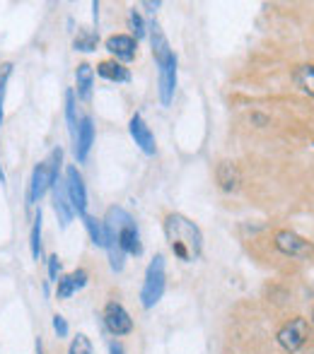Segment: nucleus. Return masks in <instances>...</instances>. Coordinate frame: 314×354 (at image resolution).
Returning a JSON list of instances; mask_svg holds the SVG:
<instances>
[{
    "label": "nucleus",
    "instance_id": "obj_16",
    "mask_svg": "<svg viewBox=\"0 0 314 354\" xmlns=\"http://www.w3.org/2000/svg\"><path fill=\"white\" fill-rule=\"evenodd\" d=\"M99 77L109 80V82H131V71L119 61H104L97 66Z\"/></svg>",
    "mask_w": 314,
    "mask_h": 354
},
{
    "label": "nucleus",
    "instance_id": "obj_11",
    "mask_svg": "<svg viewBox=\"0 0 314 354\" xmlns=\"http://www.w3.org/2000/svg\"><path fill=\"white\" fill-rule=\"evenodd\" d=\"M51 188H53V210H56V214H58V222H61V227H68V224L73 222V214H76V210H73L71 198H68L66 183L56 181Z\"/></svg>",
    "mask_w": 314,
    "mask_h": 354
},
{
    "label": "nucleus",
    "instance_id": "obj_14",
    "mask_svg": "<svg viewBox=\"0 0 314 354\" xmlns=\"http://www.w3.org/2000/svg\"><path fill=\"white\" fill-rule=\"evenodd\" d=\"M85 284H87V270H82V268L76 272H71V275H66V277H58V287H56L58 299L73 297V294H76L78 289H82Z\"/></svg>",
    "mask_w": 314,
    "mask_h": 354
},
{
    "label": "nucleus",
    "instance_id": "obj_23",
    "mask_svg": "<svg viewBox=\"0 0 314 354\" xmlns=\"http://www.w3.org/2000/svg\"><path fill=\"white\" fill-rule=\"evenodd\" d=\"M10 73H12V63H3L0 66V123H3V102H5V84L10 80Z\"/></svg>",
    "mask_w": 314,
    "mask_h": 354
},
{
    "label": "nucleus",
    "instance_id": "obj_15",
    "mask_svg": "<svg viewBox=\"0 0 314 354\" xmlns=\"http://www.w3.org/2000/svg\"><path fill=\"white\" fill-rule=\"evenodd\" d=\"M218 183H220L223 191L235 193L242 183V176H239V169L232 162H220L218 164Z\"/></svg>",
    "mask_w": 314,
    "mask_h": 354
},
{
    "label": "nucleus",
    "instance_id": "obj_4",
    "mask_svg": "<svg viewBox=\"0 0 314 354\" xmlns=\"http://www.w3.org/2000/svg\"><path fill=\"white\" fill-rule=\"evenodd\" d=\"M310 337H312L310 321H307V318H302V316H295V318H290V321H288L281 330H278L276 340L286 352H297V350H302V347L307 345V340H310Z\"/></svg>",
    "mask_w": 314,
    "mask_h": 354
},
{
    "label": "nucleus",
    "instance_id": "obj_22",
    "mask_svg": "<svg viewBox=\"0 0 314 354\" xmlns=\"http://www.w3.org/2000/svg\"><path fill=\"white\" fill-rule=\"evenodd\" d=\"M66 118H68V131H71V138H73V142H76L78 118H76V94H73V89L66 92Z\"/></svg>",
    "mask_w": 314,
    "mask_h": 354
},
{
    "label": "nucleus",
    "instance_id": "obj_5",
    "mask_svg": "<svg viewBox=\"0 0 314 354\" xmlns=\"http://www.w3.org/2000/svg\"><path fill=\"white\" fill-rule=\"evenodd\" d=\"M276 248L288 258H297V261H310L314 256V243L307 241L305 236L290 232V229H281L276 234Z\"/></svg>",
    "mask_w": 314,
    "mask_h": 354
},
{
    "label": "nucleus",
    "instance_id": "obj_18",
    "mask_svg": "<svg viewBox=\"0 0 314 354\" xmlns=\"http://www.w3.org/2000/svg\"><path fill=\"white\" fill-rule=\"evenodd\" d=\"M293 80H295V84L302 89L305 94H310L314 97V66H300L295 68V73H293Z\"/></svg>",
    "mask_w": 314,
    "mask_h": 354
},
{
    "label": "nucleus",
    "instance_id": "obj_6",
    "mask_svg": "<svg viewBox=\"0 0 314 354\" xmlns=\"http://www.w3.org/2000/svg\"><path fill=\"white\" fill-rule=\"evenodd\" d=\"M157 63V92L162 106H169L174 99V89H177V56L169 53L167 58H159Z\"/></svg>",
    "mask_w": 314,
    "mask_h": 354
},
{
    "label": "nucleus",
    "instance_id": "obj_3",
    "mask_svg": "<svg viewBox=\"0 0 314 354\" xmlns=\"http://www.w3.org/2000/svg\"><path fill=\"white\" fill-rule=\"evenodd\" d=\"M164 287H167V272H164V256H155L146 270V280L141 289L143 308H152L162 299Z\"/></svg>",
    "mask_w": 314,
    "mask_h": 354
},
{
    "label": "nucleus",
    "instance_id": "obj_19",
    "mask_svg": "<svg viewBox=\"0 0 314 354\" xmlns=\"http://www.w3.org/2000/svg\"><path fill=\"white\" fill-rule=\"evenodd\" d=\"M82 219H85V229H87V234H89V241H92L94 246L104 248V224L99 222L97 217L87 214V212L82 214Z\"/></svg>",
    "mask_w": 314,
    "mask_h": 354
},
{
    "label": "nucleus",
    "instance_id": "obj_29",
    "mask_svg": "<svg viewBox=\"0 0 314 354\" xmlns=\"http://www.w3.org/2000/svg\"><path fill=\"white\" fill-rule=\"evenodd\" d=\"M143 5H146V8L150 10V12H155V10H157V8H159V5H162V3H143Z\"/></svg>",
    "mask_w": 314,
    "mask_h": 354
},
{
    "label": "nucleus",
    "instance_id": "obj_7",
    "mask_svg": "<svg viewBox=\"0 0 314 354\" xmlns=\"http://www.w3.org/2000/svg\"><path fill=\"white\" fill-rule=\"evenodd\" d=\"M104 326L112 335L121 337L133 330V318L128 316V311L119 301H109L104 306Z\"/></svg>",
    "mask_w": 314,
    "mask_h": 354
},
{
    "label": "nucleus",
    "instance_id": "obj_2",
    "mask_svg": "<svg viewBox=\"0 0 314 354\" xmlns=\"http://www.w3.org/2000/svg\"><path fill=\"white\" fill-rule=\"evenodd\" d=\"M61 164H63V149H53L49 154L46 162H42L39 167H34L32 171V181H29V193H27V205L32 207L34 203H39L46 191L58 181V171H61Z\"/></svg>",
    "mask_w": 314,
    "mask_h": 354
},
{
    "label": "nucleus",
    "instance_id": "obj_9",
    "mask_svg": "<svg viewBox=\"0 0 314 354\" xmlns=\"http://www.w3.org/2000/svg\"><path fill=\"white\" fill-rule=\"evenodd\" d=\"M107 51L114 56V61L119 63H128L136 58L138 53V41L131 34H114L107 39Z\"/></svg>",
    "mask_w": 314,
    "mask_h": 354
},
{
    "label": "nucleus",
    "instance_id": "obj_10",
    "mask_svg": "<svg viewBox=\"0 0 314 354\" xmlns=\"http://www.w3.org/2000/svg\"><path fill=\"white\" fill-rule=\"evenodd\" d=\"M128 131H131V138L136 140L138 147L143 149L146 154H155V136H152L150 126H148L146 121H143L141 113H136V116L131 118V123H128Z\"/></svg>",
    "mask_w": 314,
    "mask_h": 354
},
{
    "label": "nucleus",
    "instance_id": "obj_27",
    "mask_svg": "<svg viewBox=\"0 0 314 354\" xmlns=\"http://www.w3.org/2000/svg\"><path fill=\"white\" fill-rule=\"evenodd\" d=\"M53 330L58 333V337H66L68 335V323H66V318L63 316H53Z\"/></svg>",
    "mask_w": 314,
    "mask_h": 354
},
{
    "label": "nucleus",
    "instance_id": "obj_1",
    "mask_svg": "<svg viewBox=\"0 0 314 354\" xmlns=\"http://www.w3.org/2000/svg\"><path fill=\"white\" fill-rule=\"evenodd\" d=\"M164 236L172 246L174 256L182 258L184 263H191L201 256L203 248V234L189 217L179 212L167 214L164 219Z\"/></svg>",
    "mask_w": 314,
    "mask_h": 354
},
{
    "label": "nucleus",
    "instance_id": "obj_25",
    "mask_svg": "<svg viewBox=\"0 0 314 354\" xmlns=\"http://www.w3.org/2000/svg\"><path fill=\"white\" fill-rule=\"evenodd\" d=\"M131 29H133V34H136V41L146 37V22H143L138 10H131Z\"/></svg>",
    "mask_w": 314,
    "mask_h": 354
},
{
    "label": "nucleus",
    "instance_id": "obj_31",
    "mask_svg": "<svg viewBox=\"0 0 314 354\" xmlns=\"http://www.w3.org/2000/svg\"><path fill=\"white\" fill-rule=\"evenodd\" d=\"M312 321H314V311H312Z\"/></svg>",
    "mask_w": 314,
    "mask_h": 354
},
{
    "label": "nucleus",
    "instance_id": "obj_21",
    "mask_svg": "<svg viewBox=\"0 0 314 354\" xmlns=\"http://www.w3.org/2000/svg\"><path fill=\"white\" fill-rule=\"evenodd\" d=\"M29 248H32V256L34 261L42 258V210L37 212L32 224V232H29Z\"/></svg>",
    "mask_w": 314,
    "mask_h": 354
},
{
    "label": "nucleus",
    "instance_id": "obj_26",
    "mask_svg": "<svg viewBox=\"0 0 314 354\" xmlns=\"http://www.w3.org/2000/svg\"><path fill=\"white\" fill-rule=\"evenodd\" d=\"M58 272H61L58 256H49V277H51V282H58Z\"/></svg>",
    "mask_w": 314,
    "mask_h": 354
},
{
    "label": "nucleus",
    "instance_id": "obj_17",
    "mask_svg": "<svg viewBox=\"0 0 314 354\" xmlns=\"http://www.w3.org/2000/svg\"><path fill=\"white\" fill-rule=\"evenodd\" d=\"M92 84H94L92 66H87V63L78 66V71H76V87H78V97L82 99V102H87V99L92 97Z\"/></svg>",
    "mask_w": 314,
    "mask_h": 354
},
{
    "label": "nucleus",
    "instance_id": "obj_8",
    "mask_svg": "<svg viewBox=\"0 0 314 354\" xmlns=\"http://www.w3.org/2000/svg\"><path fill=\"white\" fill-rule=\"evenodd\" d=\"M66 191L68 198H71L73 210L78 214H85V210H87V188H85V181L76 167L66 169Z\"/></svg>",
    "mask_w": 314,
    "mask_h": 354
},
{
    "label": "nucleus",
    "instance_id": "obj_13",
    "mask_svg": "<svg viewBox=\"0 0 314 354\" xmlns=\"http://www.w3.org/2000/svg\"><path fill=\"white\" fill-rule=\"evenodd\" d=\"M119 246H121L123 253H131V256H141L143 253V243H141V232H138L136 222H128L121 227L119 232Z\"/></svg>",
    "mask_w": 314,
    "mask_h": 354
},
{
    "label": "nucleus",
    "instance_id": "obj_20",
    "mask_svg": "<svg viewBox=\"0 0 314 354\" xmlns=\"http://www.w3.org/2000/svg\"><path fill=\"white\" fill-rule=\"evenodd\" d=\"M97 44H99V34L97 32H92V29H87V27H82L78 32V37H76V48H78V51L89 53V51H94V48H97Z\"/></svg>",
    "mask_w": 314,
    "mask_h": 354
},
{
    "label": "nucleus",
    "instance_id": "obj_30",
    "mask_svg": "<svg viewBox=\"0 0 314 354\" xmlns=\"http://www.w3.org/2000/svg\"><path fill=\"white\" fill-rule=\"evenodd\" d=\"M0 181L5 183V174H3V167H0Z\"/></svg>",
    "mask_w": 314,
    "mask_h": 354
},
{
    "label": "nucleus",
    "instance_id": "obj_24",
    "mask_svg": "<svg viewBox=\"0 0 314 354\" xmlns=\"http://www.w3.org/2000/svg\"><path fill=\"white\" fill-rule=\"evenodd\" d=\"M71 354H94L89 337L87 335H78L76 340L71 342Z\"/></svg>",
    "mask_w": 314,
    "mask_h": 354
},
{
    "label": "nucleus",
    "instance_id": "obj_12",
    "mask_svg": "<svg viewBox=\"0 0 314 354\" xmlns=\"http://www.w3.org/2000/svg\"><path fill=\"white\" fill-rule=\"evenodd\" d=\"M92 142H94V126H92V118L85 116L82 121L78 123V138H76V157L78 162H85L92 149Z\"/></svg>",
    "mask_w": 314,
    "mask_h": 354
},
{
    "label": "nucleus",
    "instance_id": "obj_28",
    "mask_svg": "<svg viewBox=\"0 0 314 354\" xmlns=\"http://www.w3.org/2000/svg\"><path fill=\"white\" fill-rule=\"evenodd\" d=\"M109 352H112V354H126V352H123V347H121V345H116V342H112Z\"/></svg>",
    "mask_w": 314,
    "mask_h": 354
}]
</instances>
